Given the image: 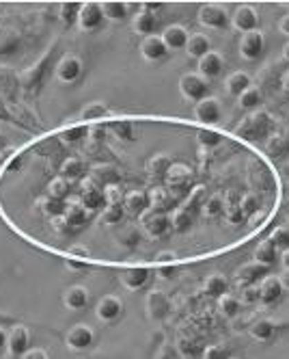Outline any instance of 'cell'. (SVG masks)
<instances>
[{
	"mask_svg": "<svg viewBox=\"0 0 289 359\" xmlns=\"http://www.w3.org/2000/svg\"><path fill=\"white\" fill-rule=\"evenodd\" d=\"M277 335V322L270 318H259L250 325V338L255 342H272Z\"/></svg>",
	"mask_w": 289,
	"mask_h": 359,
	"instance_id": "obj_19",
	"label": "cell"
},
{
	"mask_svg": "<svg viewBox=\"0 0 289 359\" xmlns=\"http://www.w3.org/2000/svg\"><path fill=\"white\" fill-rule=\"evenodd\" d=\"M106 17L102 13V5L100 3H93V0H86V3H80L78 7V28L82 33H95L104 26Z\"/></svg>",
	"mask_w": 289,
	"mask_h": 359,
	"instance_id": "obj_6",
	"label": "cell"
},
{
	"mask_svg": "<svg viewBox=\"0 0 289 359\" xmlns=\"http://www.w3.org/2000/svg\"><path fill=\"white\" fill-rule=\"evenodd\" d=\"M227 290H229V279L223 273H214V275L207 277V281H205V292L207 295L221 299L223 295H227Z\"/></svg>",
	"mask_w": 289,
	"mask_h": 359,
	"instance_id": "obj_27",
	"label": "cell"
},
{
	"mask_svg": "<svg viewBox=\"0 0 289 359\" xmlns=\"http://www.w3.org/2000/svg\"><path fill=\"white\" fill-rule=\"evenodd\" d=\"M138 55L142 61L147 63H162L169 57V50L162 42L160 35H149V37H142L138 44Z\"/></svg>",
	"mask_w": 289,
	"mask_h": 359,
	"instance_id": "obj_10",
	"label": "cell"
},
{
	"mask_svg": "<svg viewBox=\"0 0 289 359\" xmlns=\"http://www.w3.org/2000/svg\"><path fill=\"white\" fill-rule=\"evenodd\" d=\"M196 63H198V76H203L205 80L218 78L225 69V57L218 50H209L207 55L201 57Z\"/></svg>",
	"mask_w": 289,
	"mask_h": 359,
	"instance_id": "obj_14",
	"label": "cell"
},
{
	"mask_svg": "<svg viewBox=\"0 0 289 359\" xmlns=\"http://www.w3.org/2000/svg\"><path fill=\"white\" fill-rule=\"evenodd\" d=\"M24 359H50L44 349H30L24 353Z\"/></svg>",
	"mask_w": 289,
	"mask_h": 359,
	"instance_id": "obj_34",
	"label": "cell"
},
{
	"mask_svg": "<svg viewBox=\"0 0 289 359\" xmlns=\"http://www.w3.org/2000/svg\"><path fill=\"white\" fill-rule=\"evenodd\" d=\"M257 292H259V303L261 305H274L283 297V286L279 275H268L257 283Z\"/></svg>",
	"mask_w": 289,
	"mask_h": 359,
	"instance_id": "obj_15",
	"label": "cell"
},
{
	"mask_svg": "<svg viewBox=\"0 0 289 359\" xmlns=\"http://www.w3.org/2000/svg\"><path fill=\"white\" fill-rule=\"evenodd\" d=\"M281 85H283V89L289 94V67L283 71V78H281Z\"/></svg>",
	"mask_w": 289,
	"mask_h": 359,
	"instance_id": "obj_38",
	"label": "cell"
},
{
	"mask_svg": "<svg viewBox=\"0 0 289 359\" xmlns=\"http://www.w3.org/2000/svg\"><path fill=\"white\" fill-rule=\"evenodd\" d=\"M238 104H240V109L242 111H248V113H255L261 109V104H263V94H261V89L259 87H248L246 91L238 98Z\"/></svg>",
	"mask_w": 289,
	"mask_h": 359,
	"instance_id": "obj_25",
	"label": "cell"
},
{
	"mask_svg": "<svg viewBox=\"0 0 289 359\" xmlns=\"http://www.w3.org/2000/svg\"><path fill=\"white\" fill-rule=\"evenodd\" d=\"M238 52L240 57L248 63H255L263 57L265 52V35L263 30H250V33H244L240 37V44H238Z\"/></svg>",
	"mask_w": 289,
	"mask_h": 359,
	"instance_id": "obj_5",
	"label": "cell"
},
{
	"mask_svg": "<svg viewBox=\"0 0 289 359\" xmlns=\"http://www.w3.org/2000/svg\"><path fill=\"white\" fill-rule=\"evenodd\" d=\"M78 7H80V5H76V3H63V5L59 7V9L63 11L61 20H63L65 26L76 24V20H78Z\"/></svg>",
	"mask_w": 289,
	"mask_h": 359,
	"instance_id": "obj_30",
	"label": "cell"
},
{
	"mask_svg": "<svg viewBox=\"0 0 289 359\" xmlns=\"http://www.w3.org/2000/svg\"><path fill=\"white\" fill-rule=\"evenodd\" d=\"M218 310L223 312V316L227 318H236L240 314V301L238 297H231V295H223L218 299Z\"/></svg>",
	"mask_w": 289,
	"mask_h": 359,
	"instance_id": "obj_29",
	"label": "cell"
},
{
	"mask_svg": "<svg viewBox=\"0 0 289 359\" xmlns=\"http://www.w3.org/2000/svg\"><path fill=\"white\" fill-rule=\"evenodd\" d=\"M279 30L283 33V35H287V37H289V11L281 17V20H279Z\"/></svg>",
	"mask_w": 289,
	"mask_h": 359,
	"instance_id": "obj_35",
	"label": "cell"
},
{
	"mask_svg": "<svg viewBox=\"0 0 289 359\" xmlns=\"http://www.w3.org/2000/svg\"><path fill=\"white\" fill-rule=\"evenodd\" d=\"M7 344L11 347L13 353H24L26 347H28V331L24 327H15L9 335H7Z\"/></svg>",
	"mask_w": 289,
	"mask_h": 359,
	"instance_id": "obj_28",
	"label": "cell"
},
{
	"mask_svg": "<svg viewBox=\"0 0 289 359\" xmlns=\"http://www.w3.org/2000/svg\"><path fill=\"white\" fill-rule=\"evenodd\" d=\"M106 117H111V109H108L104 102L95 100V102H86L78 111L76 119H80V121H100V119H106Z\"/></svg>",
	"mask_w": 289,
	"mask_h": 359,
	"instance_id": "obj_23",
	"label": "cell"
},
{
	"mask_svg": "<svg viewBox=\"0 0 289 359\" xmlns=\"http://www.w3.org/2000/svg\"><path fill=\"white\" fill-rule=\"evenodd\" d=\"M102 5V13L108 22H115V24H121L128 20L130 15V3H123V0H104Z\"/></svg>",
	"mask_w": 289,
	"mask_h": 359,
	"instance_id": "obj_17",
	"label": "cell"
},
{
	"mask_svg": "<svg viewBox=\"0 0 289 359\" xmlns=\"http://www.w3.org/2000/svg\"><path fill=\"white\" fill-rule=\"evenodd\" d=\"M229 359H238V357H229Z\"/></svg>",
	"mask_w": 289,
	"mask_h": 359,
	"instance_id": "obj_42",
	"label": "cell"
},
{
	"mask_svg": "<svg viewBox=\"0 0 289 359\" xmlns=\"http://www.w3.org/2000/svg\"><path fill=\"white\" fill-rule=\"evenodd\" d=\"M63 303L65 308L71 310V312H80L84 308H88V303H91V295L84 288V286H69V288L63 292Z\"/></svg>",
	"mask_w": 289,
	"mask_h": 359,
	"instance_id": "obj_16",
	"label": "cell"
},
{
	"mask_svg": "<svg viewBox=\"0 0 289 359\" xmlns=\"http://www.w3.org/2000/svg\"><path fill=\"white\" fill-rule=\"evenodd\" d=\"M3 141H5V134H3V128H0V148H3Z\"/></svg>",
	"mask_w": 289,
	"mask_h": 359,
	"instance_id": "obj_41",
	"label": "cell"
},
{
	"mask_svg": "<svg viewBox=\"0 0 289 359\" xmlns=\"http://www.w3.org/2000/svg\"><path fill=\"white\" fill-rule=\"evenodd\" d=\"M231 26L236 28L238 33H250V30H257L259 28V13L257 9L244 3V5H238L236 11L231 15Z\"/></svg>",
	"mask_w": 289,
	"mask_h": 359,
	"instance_id": "obj_11",
	"label": "cell"
},
{
	"mask_svg": "<svg viewBox=\"0 0 289 359\" xmlns=\"http://www.w3.org/2000/svg\"><path fill=\"white\" fill-rule=\"evenodd\" d=\"M65 344L69 351L74 353H84L95 344V331L93 327H88L86 322H78V325L69 327L65 333Z\"/></svg>",
	"mask_w": 289,
	"mask_h": 359,
	"instance_id": "obj_7",
	"label": "cell"
},
{
	"mask_svg": "<svg viewBox=\"0 0 289 359\" xmlns=\"http://www.w3.org/2000/svg\"><path fill=\"white\" fill-rule=\"evenodd\" d=\"M84 74V63L78 55H63L54 67V76L61 85H76Z\"/></svg>",
	"mask_w": 289,
	"mask_h": 359,
	"instance_id": "obj_4",
	"label": "cell"
},
{
	"mask_svg": "<svg viewBox=\"0 0 289 359\" xmlns=\"http://www.w3.org/2000/svg\"><path fill=\"white\" fill-rule=\"evenodd\" d=\"M248 87H252V80L246 71H231L225 78V91L231 98H240Z\"/></svg>",
	"mask_w": 289,
	"mask_h": 359,
	"instance_id": "obj_18",
	"label": "cell"
},
{
	"mask_svg": "<svg viewBox=\"0 0 289 359\" xmlns=\"http://www.w3.org/2000/svg\"><path fill=\"white\" fill-rule=\"evenodd\" d=\"M160 37H162V42H165V46H167L169 52L186 50L188 37H190V30H188L184 24H169V26L162 28Z\"/></svg>",
	"mask_w": 289,
	"mask_h": 359,
	"instance_id": "obj_13",
	"label": "cell"
},
{
	"mask_svg": "<svg viewBox=\"0 0 289 359\" xmlns=\"http://www.w3.org/2000/svg\"><path fill=\"white\" fill-rule=\"evenodd\" d=\"M192 117L196 119V123H201V125H214L216 121H221L223 119V104H221V100L214 98V96H207L201 102H196L194 111H192Z\"/></svg>",
	"mask_w": 289,
	"mask_h": 359,
	"instance_id": "obj_8",
	"label": "cell"
},
{
	"mask_svg": "<svg viewBox=\"0 0 289 359\" xmlns=\"http://www.w3.org/2000/svg\"><path fill=\"white\" fill-rule=\"evenodd\" d=\"M244 301H248V303H259L257 286H246V288H244Z\"/></svg>",
	"mask_w": 289,
	"mask_h": 359,
	"instance_id": "obj_33",
	"label": "cell"
},
{
	"mask_svg": "<svg viewBox=\"0 0 289 359\" xmlns=\"http://www.w3.org/2000/svg\"><path fill=\"white\" fill-rule=\"evenodd\" d=\"M177 87H179V96L186 102L196 104L209 96V82L203 76H198V71H186V74H182Z\"/></svg>",
	"mask_w": 289,
	"mask_h": 359,
	"instance_id": "obj_2",
	"label": "cell"
},
{
	"mask_svg": "<svg viewBox=\"0 0 289 359\" xmlns=\"http://www.w3.org/2000/svg\"><path fill=\"white\" fill-rule=\"evenodd\" d=\"M196 20L207 30H227L231 26V15L221 3H203L196 11Z\"/></svg>",
	"mask_w": 289,
	"mask_h": 359,
	"instance_id": "obj_1",
	"label": "cell"
},
{
	"mask_svg": "<svg viewBox=\"0 0 289 359\" xmlns=\"http://www.w3.org/2000/svg\"><path fill=\"white\" fill-rule=\"evenodd\" d=\"M279 262L283 264V271H289V249H287V251H283L281 258H279Z\"/></svg>",
	"mask_w": 289,
	"mask_h": 359,
	"instance_id": "obj_37",
	"label": "cell"
},
{
	"mask_svg": "<svg viewBox=\"0 0 289 359\" xmlns=\"http://www.w3.org/2000/svg\"><path fill=\"white\" fill-rule=\"evenodd\" d=\"M272 115L265 113V111H255V113H250L238 128H236V134H244L252 141H257V139H263L268 137V132L272 130Z\"/></svg>",
	"mask_w": 289,
	"mask_h": 359,
	"instance_id": "obj_3",
	"label": "cell"
},
{
	"mask_svg": "<svg viewBox=\"0 0 289 359\" xmlns=\"http://www.w3.org/2000/svg\"><path fill=\"white\" fill-rule=\"evenodd\" d=\"M283 55H285V59L289 61V42H287V46H285V52H283Z\"/></svg>",
	"mask_w": 289,
	"mask_h": 359,
	"instance_id": "obj_40",
	"label": "cell"
},
{
	"mask_svg": "<svg viewBox=\"0 0 289 359\" xmlns=\"http://www.w3.org/2000/svg\"><path fill=\"white\" fill-rule=\"evenodd\" d=\"M123 310H125L123 301L117 295H106L95 305V316L104 325H113V322H117L123 316Z\"/></svg>",
	"mask_w": 289,
	"mask_h": 359,
	"instance_id": "obj_9",
	"label": "cell"
},
{
	"mask_svg": "<svg viewBox=\"0 0 289 359\" xmlns=\"http://www.w3.org/2000/svg\"><path fill=\"white\" fill-rule=\"evenodd\" d=\"M205 359H229V349L225 344H212L205 349Z\"/></svg>",
	"mask_w": 289,
	"mask_h": 359,
	"instance_id": "obj_32",
	"label": "cell"
},
{
	"mask_svg": "<svg viewBox=\"0 0 289 359\" xmlns=\"http://www.w3.org/2000/svg\"><path fill=\"white\" fill-rule=\"evenodd\" d=\"M212 50V42L205 33H190V37H188V44H186V55L192 57V59H201L205 57L207 52Z\"/></svg>",
	"mask_w": 289,
	"mask_h": 359,
	"instance_id": "obj_20",
	"label": "cell"
},
{
	"mask_svg": "<svg viewBox=\"0 0 289 359\" xmlns=\"http://www.w3.org/2000/svg\"><path fill=\"white\" fill-rule=\"evenodd\" d=\"M279 279H281L283 290H287V292H289V271H283V273L279 275Z\"/></svg>",
	"mask_w": 289,
	"mask_h": 359,
	"instance_id": "obj_36",
	"label": "cell"
},
{
	"mask_svg": "<svg viewBox=\"0 0 289 359\" xmlns=\"http://www.w3.org/2000/svg\"><path fill=\"white\" fill-rule=\"evenodd\" d=\"M147 281H149V271H144V268H128V271L121 273V283L134 292L142 290Z\"/></svg>",
	"mask_w": 289,
	"mask_h": 359,
	"instance_id": "obj_24",
	"label": "cell"
},
{
	"mask_svg": "<svg viewBox=\"0 0 289 359\" xmlns=\"http://www.w3.org/2000/svg\"><path fill=\"white\" fill-rule=\"evenodd\" d=\"M279 258H281V251L277 249V245L270 240V238H265V240H261L259 245H257V249H255V262L257 264H263V266H274L277 262H279Z\"/></svg>",
	"mask_w": 289,
	"mask_h": 359,
	"instance_id": "obj_21",
	"label": "cell"
},
{
	"mask_svg": "<svg viewBox=\"0 0 289 359\" xmlns=\"http://www.w3.org/2000/svg\"><path fill=\"white\" fill-rule=\"evenodd\" d=\"M270 240H272L277 245V249L283 254V251L289 249V229L287 227H277L272 231V236H270Z\"/></svg>",
	"mask_w": 289,
	"mask_h": 359,
	"instance_id": "obj_31",
	"label": "cell"
},
{
	"mask_svg": "<svg viewBox=\"0 0 289 359\" xmlns=\"http://www.w3.org/2000/svg\"><path fill=\"white\" fill-rule=\"evenodd\" d=\"M144 308H147V314L153 320H160V318H165L167 312H169V299L162 292L153 290V292L147 295V299H144Z\"/></svg>",
	"mask_w": 289,
	"mask_h": 359,
	"instance_id": "obj_22",
	"label": "cell"
},
{
	"mask_svg": "<svg viewBox=\"0 0 289 359\" xmlns=\"http://www.w3.org/2000/svg\"><path fill=\"white\" fill-rule=\"evenodd\" d=\"M158 26H160L158 15H156L149 7H144V5H142L140 11L134 13V17H132V30H134L136 35H140V40H142V37H149V35H156Z\"/></svg>",
	"mask_w": 289,
	"mask_h": 359,
	"instance_id": "obj_12",
	"label": "cell"
},
{
	"mask_svg": "<svg viewBox=\"0 0 289 359\" xmlns=\"http://www.w3.org/2000/svg\"><path fill=\"white\" fill-rule=\"evenodd\" d=\"M270 275V268L263 266V264H257V262H252V264H246L240 268V273H238V279L252 286V283H259L263 277Z\"/></svg>",
	"mask_w": 289,
	"mask_h": 359,
	"instance_id": "obj_26",
	"label": "cell"
},
{
	"mask_svg": "<svg viewBox=\"0 0 289 359\" xmlns=\"http://www.w3.org/2000/svg\"><path fill=\"white\" fill-rule=\"evenodd\" d=\"M7 344V333L3 331V329H0V349H3Z\"/></svg>",
	"mask_w": 289,
	"mask_h": 359,
	"instance_id": "obj_39",
	"label": "cell"
}]
</instances>
